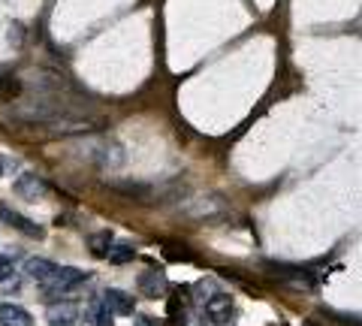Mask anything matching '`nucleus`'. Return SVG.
Here are the masks:
<instances>
[{
    "label": "nucleus",
    "instance_id": "1",
    "mask_svg": "<svg viewBox=\"0 0 362 326\" xmlns=\"http://www.w3.org/2000/svg\"><path fill=\"white\" fill-rule=\"evenodd\" d=\"M82 281H88V272H82V269H76V266H58L49 278L42 281V296L45 299L61 296V293H66V290H73L76 284H82Z\"/></svg>",
    "mask_w": 362,
    "mask_h": 326
},
{
    "label": "nucleus",
    "instance_id": "2",
    "mask_svg": "<svg viewBox=\"0 0 362 326\" xmlns=\"http://www.w3.org/2000/svg\"><path fill=\"white\" fill-rule=\"evenodd\" d=\"M206 314H209V320L214 326H230L233 323V314H235V305H233V299L226 296V293H218L214 299L206 302Z\"/></svg>",
    "mask_w": 362,
    "mask_h": 326
},
{
    "label": "nucleus",
    "instance_id": "3",
    "mask_svg": "<svg viewBox=\"0 0 362 326\" xmlns=\"http://www.w3.org/2000/svg\"><path fill=\"white\" fill-rule=\"evenodd\" d=\"M0 221L9 223V227H16V230H21L25 235H30V239H42V227H40V223L21 218L18 211H13V209L6 206V202H0Z\"/></svg>",
    "mask_w": 362,
    "mask_h": 326
},
{
    "label": "nucleus",
    "instance_id": "4",
    "mask_svg": "<svg viewBox=\"0 0 362 326\" xmlns=\"http://www.w3.org/2000/svg\"><path fill=\"white\" fill-rule=\"evenodd\" d=\"M45 320H49V326H76L78 305L76 302H54V305H49V311H45Z\"/></svg>",
    "mask_w": 362,
    "mask_h": 326
},
{
    "label": "nucleus",
    "instance_id": "5",
    "mask_svg": "<svg viewBox=\"0 0 362 326\" xmlns=\"http://www.w3.org/2000/svg\"><path fill=\"white\" fill-rule=\"evenodd\" d=\"M16 194L21 199H28V202H37V199L45 197V182L37 178L33 173H25V175H18V182H16Z\"/></svg>",
    "mask_w": 362,
    "mask_h": 326
},
{
    "label": "nucleus",
    "instance_id": "6",
    "mask_svg": "<svg viewBox=\"0 0 362 326\" xmlns=\"http://www.w3.org/2000/svg\"><path fill=\"white\" fill-rule=\"evenodd\" d=\"M103 302H106V308H109L112 314H121V318H127V314H133V308H136L133 296L124 293V290H106Z\"/></svg>",
    "mask_w": 362,
    "mask_h": 326
},
{
    "label": "nucleus",
    "instance_id": "7",
    "mask_svg": "<svg viewBox=\"0 0 362 326\" xmlns=\"http://www.w3.org/2000/svg\"><path fill=\"white\" fill-rule=\"evenodd\" d=\"M139 293L148 296V299H157L166 293V278L160 272H154V269H148V272L139 275Z\"/></svg>",
    "mask_w": 362,
    "mask_h": 326
},
{
    "label": "nucleus",
    "instance_id": "8",
    "mask_svg": "<svg viewBox=\"0 0 362 326\" xmlns=\"http://www.w3.org/2000/svg\"><path fill=\"white\" fill-rule=\"evenodd\" d=\"M0 326H33V320H30V314L21 305L0 302Z\"/></svg>",
    "mask_w": 362,
    "mask_h": 326
},
{
    "label": "nucleus",
    "instance_id": "9",
    "mask_svg": "<svg viewBox=\"0 0 362 326\" xmlns=\"http://www.w3.org/2000/svg\"><path fill=\"white\" fill-rule=\"evenodd\" d=\"M106 260L112 266H124V263L136 260V248L133 245H124V242H112V248L106 251Z\"/></svg>",
    "mask_w": 362,
    "mask_h": 326
},
{
    "label": "nucleus",
    "instance_id": "10",
    "mask_svg": "<svg viewBox=\"0 0 362 326\" xmlns=\"http://www.w3.org/2000/svg\"><path fill=\"white\" fill-rule=\"evenodd\" d=\"M54 269H58V266H54L52 260H45V257H33V260H28V275H30V278H37L40 284L54 272Z\"/></svg>",
    "mask_w": 362,
    "mask_h": 326
},
{
    "label": "nucleus",
    "instance_id": "11",
    "mask_svg": "<svg viewBox=\"0 0 362 326\" xmlns=\"http://www.w3.org/2000/svg\"><path fill=\"white\" fill-rule=\"evenodd\" d=\"M112 242H115V239H112V233L100 230V233H94L88 239V248H90V254H94V257H106V251L112 248Z\"/></svg>",
    "mask_w": 362,
    "mask_h": 326
},
{
    "label": "nucleus",
    "instance_id": "12",
    "mask_svg": "<svg viewBox=\"0 0 362 326\" xmlns=\"http://www.w3.org/2000/svg\"><path fill=\"white\" fill-rule=\"evenodd\" d=\"M88 318L94 320L97 326H112V323H115V314L106 308V302H94V305L88 308Z\"/></svg>",
    "mask_w": 362,
    "mask_h": 326
},
{
    "label": "nucleus",
    "instance_id": "13",
    "mask_svg": "<svg viewBox=\"0 0 362 326\" xmlns=\"http://www.w3.org/2000/svg\"><path fill=\"white\" fill-rule=\"evenodd\" d=\"M214 296H218V284H214L211 278H202V281H197V284H194V299L197 302H209Z\"/></svg>",
    "mask_w": 362,
    "mask_h": 326
},
{
    "label": "nucleus",
    "instance_id": "14",
    "mask_svg": "<svg viewBox=\"0 0 362 326\" xmlns=\"http://www.w3.org/2000/svg\"><path fill=\"white\" fill-rule=\"evenodd\" d=\"M169 318H173L175 323H178V320H185V305H181V299H178V296L169 299Z\"/></svg>",
    "mask_w": 362,
    "mask_h": 326
},
{
    "label": "nucleus",
    "instance_id": "15",
    "mask_svg": "<svg viewBox=\"0 0 362 326\" xmlns=\"http://www.w3.org/2000/svg\"><path fill=\"white\" fill-rule=\"evenodd\" d=\"M13 269H16V263H13V257H0V284L13 275Z\"/></svg>",
    "mask_w": 362,
    "mask_h": 326
},
{
    "label": "nucleus",
    "instance_id": "16",
    "mask_svg": "<svg viewBox=\"0 0 362 326\" xmlns=\"http://www.w3.org/2000/svg\"><path fill=\"white\" fill-rule=\"evenodd\" d=\"M133 326H157V320H151V318H145V314H139V318L133 320Z\"/></svg>",
    "mask_w": 362,
    "mask_h": 326
},
{
    "label": "nucleus",
    "instance_id": "17",
    "mask_svg": "<svg viewBox=\"0 0 362 326\" xmlns=\"http://www.w3.org/2000/svg\"><path fill=\"white\" fill-rule=\"evenodd\" d=\"M0 175H4V161H0Z\"/></svg>",
    "mask_w": 362,
    "mask_h": 326
}]
</instances>
